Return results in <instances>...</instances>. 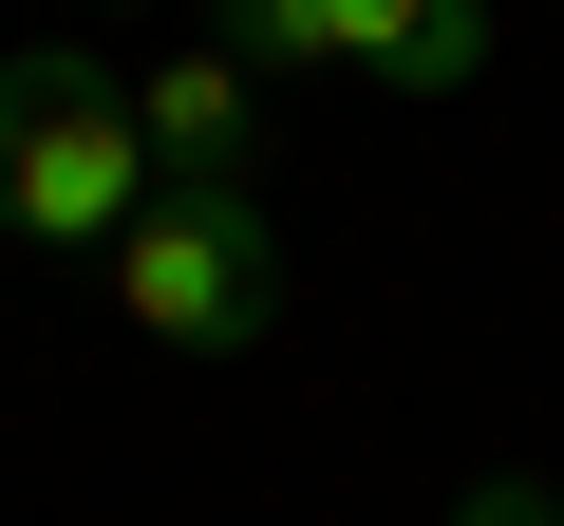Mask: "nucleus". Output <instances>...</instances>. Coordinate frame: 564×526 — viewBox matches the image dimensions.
<instances>
[{
	"label": "nucleus",
	"instance_id": "obj_3",
	"mask_svg": "<svg viewBox=\"0 0 564 526\" xmlns=\"http://www.w3.org/2000/svg\"><path fill=\"white\" fill-rule=\"evenodd\" d=\"M132 132H151V169H170V188H263V76H245L226 39H188V57H151V95H132Z\"/></svg>",
	"mask_w": 564,
	"mask_h": 526
},
{
	"label": "nucleus",
	"instance_id": "obj_1",
	"mask_svg": "<svg viewBox=\"0 0 564 526\" xmlns=\"http://www.w3.org/2000/svg\"><path fill=\"white\" fill-rule=\"evenodd\" d=\"M151 207V132H132V76L39 39V57H0V226L20 244H113Z\"/></svg>",
	"mask_w": 564,
	"mask_h": 526
},
{
	"label": "nucleus",
	"instance_id": "obj_6",
	"mask_svg": "<svg viewBox=\"0 0 564 526\" xmlns=\"http://www.w3.org/2000/svg\"><path fill=\"white\" fill-rule=\"evenodd\" d=\"M452 526H564V507H545V489H527V470H489V489H470V507H452Z\"/></svg>",
	"mask_w": 564,
	"mask_h": 526
},
{
	"label": "nucleus",
	"instance_id": "obj_2",
	"mask_svg": "<svg viewBox=\"0 0 564 526\" xmlns=\"http://www.w3.org/2000/svg\"><path fill=\"white\" fill-rule=\"evenodd\" d=\"M113 302H132L170 358H245V339L282 320V207H263V188H170V169H151V207L113 226Z\"/></svg>",
	"mask_w": 564,
	"mask_h": 526
},
{
	"label": "nucleus",
	"instance_id": "obj_5",
	"mask_svg": "<svg viewBox=\"0 0 564 526\" xmlns=\"http://www.w3.org/2000/svg\"><path fill=\"white\" fill-rule=\"evenodd\" d=\"M489 76V0H414V39L358 76V95H395V113H433V95H470Z\"/></svg>",
	"mask_w": 564,
	"mask_h": 526
},
{
	"label": "nucleus",
	"instance_id": "obj_4",
	"mask_svg": "<svg viewBox=\"0 0 564 526\" xmlns=\"http://www.w3.org/2000/svg\"><path fill=\"white\" fill-rule=\"evenodd\" d=\"M395 39H414V0H226L245 76H377Z\"/></svg>",
	"mask_w": 564,
	"mask_h": 526
}]
</instances>
